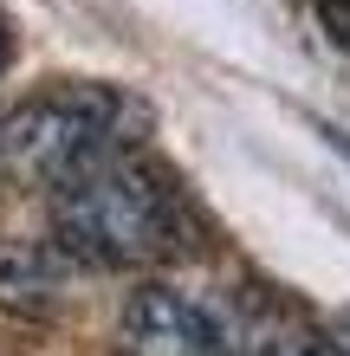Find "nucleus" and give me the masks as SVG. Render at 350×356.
Listing matches in <instances>:
<instances>
[{
    "mask_svg": "<svg viewBox=\"0 0 350 356\" xmlns=\"http://www.w3.org/2000/svg\"><path fill=\"white\" fill-rule=\"evenodd\" d=\"M52 240L85 266H156L182 246V207L136 149L52 188Z\"/></svg>",
    "mask_w": 350,
    "mask_h": 356,
    "instance_id": "1",
    "label": "nucleus"
},
{
    "mask_svg": "<svg viewBox=\"0 0 350 356\" xmlns=\"http://www.w3.org/2000/svg\"><path fill=\"white\" fill-rule=\"evenodd\" d=\"M324 7V33H331V46L350 52V0H318Z\"/></svg>",
    "mask_w": 350,
    "mask_h": 356,
    "instance_id": "5",
    "label": "nucleus"
},
{
    "mask_svg": "<svg viewBox=\"0 0 350 356\" xmlns=\"http://www.w3.org/2000/svg\"><path fill=\"white\" fill-rule=\"evenodd\" d=\"M344 337H350V311H344Z\"/></svg>",
    "mask_w": 350,
    "mask_h": 356,
    "instance_id": "7",
    "label": "nucleus"
},
{
    "mask_svg": "<svg viewBox=\"0 0 350 356\" xmlns=\"http://www.w3.org/2000/svg\"><path fill=\"white\" fill-rule=\"evenodd\" d=\"M123 356H240L234 305L195 298L175 285H136L117 324Z\"/></svg>",
    "mask_w": 350,
    "mask_h": 356,
    "instance_id": "3",
    "label": "nucleus"
},
{
    "mask_svg": "<svg viewBox=\"0 0 350 356\" xmlns=\"http://www.w3.org/2000/svg\"><path fill=\"white\" fill-rule=\"evenodd\" d=\"M143 130V104L117 85H46L0 117V175L19 188H65L72 175L123 156Z\"/></svg>",
    "mask_w": 350,
    "mask_h": 356,
    "instance_id": "2",
    "label": "nucleus"
},
{
    "mask_svg": "<svg viewBox=\"0 0 350 356\" xmlns=\"http://www.w3.org/2000/svg\"><path fill=\"white\" fill-rule=\"evenodd\" d=\"M65 279V246L39 240H0V305L7 311H46Z\"/></svg>",
    "mask_w": 350,
    "mask_h": 356,
    "instance_id": "4",
    "label": "nucleus"
},
{
    "mask_svg": "<svg viewBox=\"0 0 350 356\" xmlns=\"http://www.w3.org/2000/svg\"><path fill=\"white\" fill-rule=\"evenodd\" d=\"M0 72H7V26H0Z\"/></svg>",
    "mask_w": 350,
    "mask_h": 356,
    "instance_id": "6",
    "label": "nucleus"
}]
</instances>
